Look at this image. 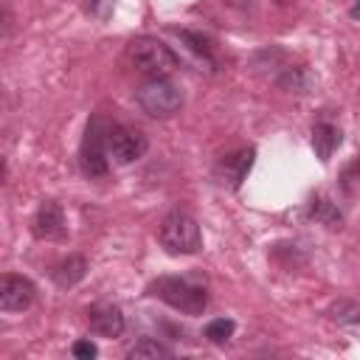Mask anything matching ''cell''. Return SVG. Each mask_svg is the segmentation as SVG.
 Listing matches in <instances>:
<instances>
[{"label": "cell", "instance_id": "1", "mask_svg": "<svg viewBox=\"0 0 360 360\" xmlns=\"http://www.w3.org/2000/svg\"><path fill=\"white\" fill-rule=\"evenodd\" d=\"M146 292L186 315H202L208 307L205 287H200L188 278H180V276H158L155 281H149Z\"/></svg>", "mask_w": 360, "mask_h": 360}, {"label": "cell", "instance_id": "2", "mask_svg": "<svg viewBox=\"0 0 360 360\" xmlns=\"http://www.w3.org/2000/svg\"><path fill=\"white\" fill-rule=\"evenodd\" d=\"M158 239L172 256H191L202 248V231L186 211H169L158 228Z\"/></svg>", "mask_w": 360, "mask_h": 360}, {"label": "cell", "instance_id": "3", "mask_svg": "<svg viewBox=\"0 0 360 360\" xmlns=\"http://www.w3.org/2000/svg\"><path fill=\"white\" fill-rule=\"evenodd\" d=\"M135 101L149 118H172L183 107V90L166 76H149L143 84H138Z\"/></svg>", "mask_w": 360, "mask_h": 360}, {"label": "cell", "instance_id": "4", "mask_svg": "<svg viewBox=\"0 0 360 360\" xmlns=\"http://www.w3.org/2000/svg\"><path fill=\"white\" fill-rule=\"evenodd\" d=\"M127 56L146 76H169L174 68H180V56L158 37H135L127 45Z\"/></svg>", "mask_w": 360, "mask_h": 360}, {"label": "cell", "instance_id": "5", "mask_svg": "<svg viewBox=\"0 0 360 360\" xmlns=\"http://www.w3.org/2000/svg\"><path fill=\"white\" fill-rule=\"evenodd\" d=\"M107 132L110 121L101 115H93L84 127L82 149H79V163L87 177H104L110 172V152H107Z\"/></svg>", "mask_w": 360, "mask_h": 360}, {"label": "cell", "instance_id": "6", "mask_svg": "<svg viewBox=\"0 0 360 360\" xmlns=\"http://www.w3.org/2000/svg\"><path fill=\"white\" fill-rule=\"evenodd\" d=\"M149 149V141L141 129L124 127V124H110L107 132V152L118 166L135 163L138 158H143V152Z\"/></svg>", "mask_w": 360, "mask_h": 360}, {"label": "cell", "instance_id": "7", "mask_svg": "<svg viewBox=\"0 0 360 360\" xmlns=\"http://www.w3.org/2000/svg\"><path fill=\"white\" fill-rule=\"evenodd\" d=\"M253 158H256V149L253 146H245V149H236V152H228L222 155L217 163H214V180L228 188V191H236L242 186V180L248 177L250 166H253Z\"/></svg>", "mask_w": 360, "mask_h": 360}, {"label": "cell", "instance_id": "8", "mask_svg": "<svg viewBox=\"0 0 360 360\" xmlns=\"http://www.w3.org/2000/svg\"><path fill=\"white\" fill-rule=\"evenodd\" d=\"M37 301V284L17 273H3L0 278V309L3 312H25Z\"/></svg>", "mask_w": 360, "mask_h": 360}, {"label": "cell", "instance_id": "9", "mask_svg": "<svg viewBox=\"0 0 360 360\" xmlns=\"http://www.w3.org/2000/svg\"><path fill=\"white\" fill-rule=\"evenodd\" d=\"M31 233L37 239H45V242H56V239H65L68 236V225H65V214L62 208L53 202V200H45L34 219H31Z\"/></svg>", "mask_w": 360, "mask_h": 360}, {"label": "cell", "instance_id": "10", "mask_svg": "<svg viewBox=\"0 0 360 360\" xmlns=\"http://www.w3.org/2000/svg\"><path fill=\"white\" fill-rule=\"evenodd\" d=\"M87 323H90V332H96L101 338H121V332L127 326L124 312L115 304H93L87 309Z\"/></svg>", "mask_w": 360, "mask_h": 360}, {"label": "cell", "instance_id": "11", "mask_svg": "<svg viewBox=\"0 0 360 360\" xmlns=\"http://www.w3.org/2000/svg\"><path fill=\"white\" fill-rule=\"evenodd\" d=\"M340 141H343L340 127H335V124H329V121H318V124L312 127V149H315V155L321 158V163H329V158H332V152L340 146Z\"/></svg>", "mask_w": 360, "mask_h": 360}, {"label": "cell", "instance_id": "12", "mask_svg": "<svg viewBox=\"0 0 360 360\" xmlns=\"http://www.w3.org/2000/svg\"><path fill=\"white\" fill-rule=\"evenodd\" d=\"M87 276V262H84V256H68V259H62L56 267H53V281H56V287H62V290H70L73 284H79L82 278Z\"/></svg>", "mask_w": 360, "mask_h": 360}, {"label": "cell", "instance_id": "13", "mask_svg": "<svg viewBox=\"0 0 360 360\" xmlns=\"http://www.w3.org/2000/svg\"><path fill=\"white\" fill-rule=\"evenodd\" d=\"M174 352L166 346V343H160V340H155V338H141L129 352H127V357H132V360H141V357H172Z\"/></svg>", "mask_w": 360, "mask_h": 360}, {"label": "cell", "instance_id": "14", "mask_svg": "<svg viewBox=\"0 0 360 360\" xmlns=\"http://www.w3.org/2000/svg\"><path fill=\"white\" fill-rule=\"evenodd\" d=\"M233 332H236V323H233L231 318H214V321H208L205 329H202L205 340H211V343H228V340L233 338Z\"/></svg>", "mask_w": 360, "mask_h": 360}, {"label": "cell", "instance_id": "15", "mask_svg": "<svg viewBox=\"0 0 360 360\" xmlns=\"http://www.w3.org/2000/svg\"><path fill=\"white\" fill-rule=\"evenodd\" d=\"M309 217H315L318 222H323V225H329V228H338V225H340V211H338L329 200H323V197H315V200L309 202Z\"/></svg>", "mask_w": 360, "mask_h": 360}, {"label": "cell", "instance_id": "16", "mask_svg": "<svg viewBox=\"0 0 360 360\" xmlns=\"http://www.w3.org/2000/svg\"><path fill=\"white\" fill-rule=\"evenodd\" d=\"M332 318L338 323H360V304H352V301H338L332 309Z\"/></svg>", "mask_w": 360, "mask_h": 360}, {"label": "cell", "instance_id": "17", "mask_svg": "<svg viewBox=\"0 0 360 360\" xmlns=\"http://www.w3.org/2000/svg\"><path fill=\"white\" fill-rule=\"evenodd\" d=\"M174 34H177V37H183L186 42H191V48H194V51H197L200 56L211 59V45H208V39H205L202 34H194V31H180V28H177Z\"/></svg>", "mask_w": 360, "mask_h": 360}, {"label": "cell", "instance_id": "18", "mask_svg": "<svg viewBox=\"0 0 360 360\" xmlns=\"http://www.w3.org/2000/svg\"><path fill=\"white\" fill-rule=\"evenodd\" d=\"M70 352H73V357H79V360H93V357L98 354V349H96V343H93L90 338L76 340V343L70 346Z\"/></svg>", "mask_w": 360, "mask_h": 360}, {"label": "cell", "instance_id": "19", "mask_svg": "<svg viewBox=\"0 0 360 360\" xmlns=\"http://www.w3.org/2000/svg\"><path fill=\"white\" fill-rule=\"evenodd\" d=\"M349 17H352V20H360V0H354V3H352V8H349Z\"/></svg>", "mask_w": 360, "mask_h": 360}, {"label": "cell", "instance_id": "20", "mask_svg": "<svg viewBox=\"0 0 360 360\" xmlns=\"http://www.w3.org/2000/svg\"><path fill=\"white\" fill-rule=\"evenodd\" d=\"M278 6H290V3H295V0H276Z\"/></svg>", "mask_w": 360, "mask_h": 360}]
</instances>
